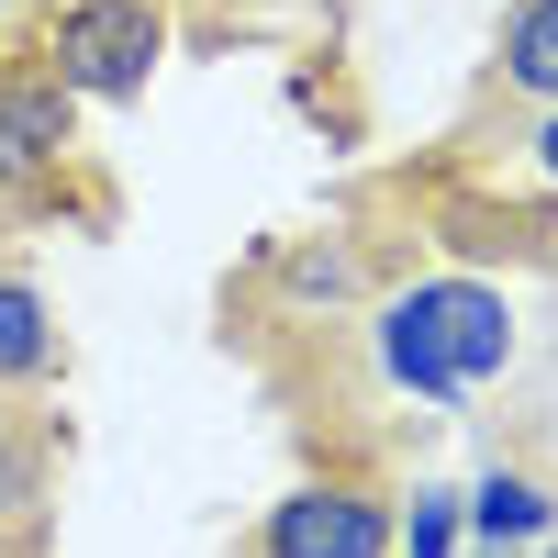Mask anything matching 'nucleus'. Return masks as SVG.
I'll use <instances>...</instances> for the list:
<instances>
[{
    "label": "nucleus",
    "mask_w": 558,
    "mask_h": 558,
    "mask_svg": "<svg viewBox=\"0 0 558 558\" xmlns=\"http://www.w3.org/2000/svg\"><path fill=\"white\" fill-rule=\"evenodd\" d=\"M391 368H402L413 391H436V402L458 391V368H447V347H436V313H425V291H413V302L391 313Z\"/></svg>",
    "instance_id": "nucleus-8"
},
{
    "label": "nucleus",
    "mask_w": 558,
    "mask_h": 558,
    "mask_svg": "<svg viewBox=\"0 0 558 558\" xmlns=\"http://www.w3.org/2000/svg\"><path fill=\"white\" fill-rule=\"evenodd\" d=\"M425 313H436V347H447V368H458V391H470L481 368L514 357V324H502L492 291H425Z\"/></svg>",
    "instance_id": "nucleus-4"
},
{
    "label": "nucleus",
    "mask_w": 558,
    "mask_h": 558,
    "mask_svg": "<svg viewBox=\"0 0 558 558\" xmlns=\"http://www.w3.org/2000/svg\"><path fill=\"white\" fill-rule=\"evenodd\" d=\"M68 123H78V89L57 68H23V78H0V191L34 202L45 179H57L68 157Z\"/></svg>",
    "instance_id": "nucleus-2"
},
{
    "label": "nucleus",
    "mask_w": 558,
    "mask_h": 558,
    "mask_svg": "<svg viewBox=\"0 0 558 558\" xmlns=\"http://www.w3.org/2000/svg\"><path fill=\"white\" fill-rule=\"evenodd\" d=\"M447 525H458V502L425 492V502H413V558H447Z\"/></svg>",
    "instance_id": "nucleus-9"
},
{
    "label": "nucleus",
    "mask_w": 558,
    "mask_h": 558,
    "mask_svg": "<svg viewBox=\"0 0 558 558\" xmlns=\"http://www.w3.org/2000/svg\"><path fill=\"white\" fill-rule=\"evenodd\" d=\"M45 368H57V324L23 279H0V380H45Z\"/></svg>",
    "instance_id": "nucleus-7"
},
{
    "label": "nucleus",
    "mask_w": 558,
    "mask_h": 558,
    "mask_svg": "<svg viewBox=\"0 0 558 558\" xmlns=\"http://www.w3.org/2000/svg\"><path fill=\"white\" fill-rule=\"evenodd\" d=\"M470 525H481L492 547H536V536L558 525V502H547L536 481H514V470H492V481L470 492Z\"/></svg>",
    "instance_id": "nucleus-6"
},
{
    "label": "nucleus",
    "mask_w": 558,
    "mask_h": 558,
    "mask_svg": "<svg viewBox=\"0 0 558 558\" xmlns=\"http://www.w3.org/2000/svg\"><path fill=\"white\" fill-rule=\"evenodd\" d=\"M168 57V12L157 0H68L57 23V78L78 101H134Z\"/></svg>",
    "instance_id": "nucleus-1"
},
{
    "label": "nucleus",
    "mask_w": 558,
    "mask_h": 558,
    "mask_svg": "<svg viewBox=\"0 0 558 558\" xmlns=\"http://www.w3.org/2000/svg\"><path fill=\"white\" fill-rule=\"evenodd\" d=\"M502 78H514L525 101H558V0H514V23H502Z\"/></svg>",
    "instance_id": "nucleus-5"
},
{
    "label": "nucleus",
    "mask_w": 558,
    "mask_h": 558,
    "mask_svg": "<svg viewBox=\"0 0 558 558\" xmlns=\"http://www.w3.org/2000/svg\"><path fill=\"white\" fill-rule=\"evenodd\" d=\"M268 558H391V514L368 492H291L268 514Z\"/></svg>",
    "instance_id": "nucleus-3"
},
{
    "label": "nucleus",
    "mask_w": 558,
    "mask_h": 558,
    "mask_svg": "<svg viewBox=\"0 0 558 558\" xmlns=\"http://www.w3.org/2000/svg\"><path fill=\"white\" fill-rule=\"evenodd\" d=\"M547 168H558V123H547Z\"/></svg>",
    "instance_id": "nucleus-10"
}]
</instances>
